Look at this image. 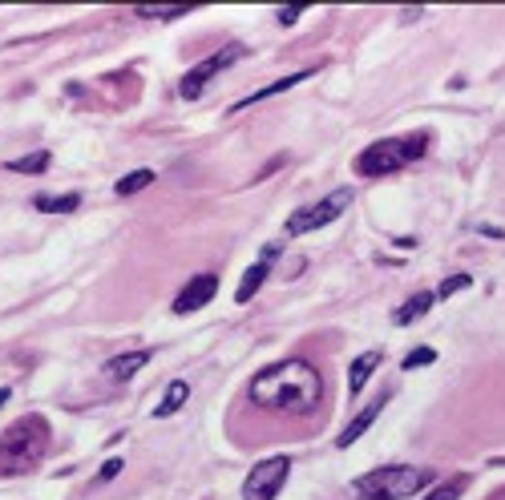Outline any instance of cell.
<instances>
[{
  "label": "cell",
  "instance_id": "obj_4",
  "mask_svg": "<svg viewBox=\"0 0 505 500\" xmlns=\"http://www.w3.org/2000/svg\"><path fill=\"white\" fill-rule=\"evenodd\" d=\"M424 150H429V134L385 137V142H372L368 150H360L356 173H360V178H385V173H396V170H404L408 162L424 158Z\"/></svg>",
  "mask_w": 505,
  "mask_h": 500
},
{
  "label": "cell",
  "instance_id": "obj_7",
  "mask_svg": "<svg viewBox=\"0 0 505 500\" xmlns=\"http://www.w3.org/2000/svg\"><path fill=\"white\" fill-rule=\"evenodd\" d=\"M243 57H247V49L243 45H227L222 49V53H211L206 57V61H198L190 69V73L183 77V85H178V93H183L186 101H194V97H202V89H206V85L214 81V77L222 73V69H230V65L235 61H243Z\"/></svg>",
  "mask_w": 505,
  "mask_h": 500
},
{
  "label": "cell",
  "instance_id": "obj_27",
  "mask_svg": "<svg viewBox=\"0 0 505 500\" xmlns=\"http://www.w3.org/2000/svg\"><path fill=\"white\" fill-rule=\"evenodd\" d=\"M9 400H12V391H9V388H0V408H4Z\"/></svg>",
  "mask_w": 505,
  "mask_h": 500
},
{
  "label": "cell",
  "instance_id": "obj_18",
  "mask_svg": "<svg viewBox=\"0 0 505 500\" xmlns=\"http://www.w3.org/2000/svg\"><path fill=\"white\" fill-rule=\"evenodd\" d=\"M146 186H154V170H134V173H126L118 186H113V194H121V198H129V194H138V190H146Z\"/></svg>",
  "mask_w": 505,
  "mask_h": 500
},
{
  "label": "cell",
  "instance_id": "obj_11",
  "mask_svg": "<svg viewBox=\"0 0 505 500\" xmlns=\"http://www.w3.org/2000/svg\"><path fill=\"white\" fill-rule=\"evenodd\" d=\"M388 400H392V391H385V396H380V400H372V404H368V408L360 412V416L352 419L348 427H344L340 436H336V448H352V444H356V440L364 436L368 427L377 424V416H380V412H385V404H388Z\"/></svg>",
  "mask_w": 505,
  "mask_h": 500
},
{
  "label": "cell",
  "instance_id": "obj_22",
  "mask_svg": "<svg viewBox=\"0 0 505 500\" xmlns=\"http://www.w3.org/2000/svg\"><path fill=\"white\" fill-rule=\"evenodd\" d=\"M465 287H473V279H469V274H453V279H445L441 287H437V299H449V295L465 291Z\"/></svg>",
  "mask_w": 505,
  "mask_h": 500
},
{
  "label": "cell",
  "instance_id": "obj_14",
  "mask_svg": "<svg viewBox=\"0 0 505 500\" xmlns=\"http://www.w3.org/2000/svg\"><path fill=\"white\" fill-rule=\"evenodd\" d=\"M380 367V351H364L356 355V364L348 367V396H360L364 391V383L372 380V372Z\"/></svg>",
  "mask_w": 505,
  "mask_h": 500
},
{
  "label": "cell",
  "instance_id": "obj_9",
  "mask_svg": "<svg viewBox=\"0 0 505 500\" xmlns=\"http://www.w3.org/2000/svg\"><path fill=\"white\" fill-rule=\"evenodd\" d=\"M320 69H299V73H287V77H279V81H271V85H263V89H255L251 97H239L235 105H230V113H239V110H247V105H259V101H267V97H279V93H287V89H295L299 81H307V77H315Z\"/></svg>",
  "mask_w": 505,
  "mask_h": 500
},
{
  "label": "cell",
  "instance_id": "obj_2",
  "mask_svg": "<svg viewBox=\"0 0 505 500\" xmlns=\"http://www.w3.org/2000/svg\"><path fill=\"white\" fill-rule=\"evenodd\" d=\"M49 448V424L41 416H25L0 436V476H28Z\"/></svg>",
  "mask_w": 505,
  "mask_h": 500
},
{
  "label": "cell",
  "instance_id": "obj_6",
  "mask_svg": "<svg viewBox=\"0 0 505 500\" xmlns=\"http://www.w3.org/2000/svg\"><path fill=\"white\" fill-rule=\"evenodd\" d=\"M287 473H291V456H267L243 481V500H276L279 488L287 484Z\"/></svg>",
  "mask_w": 505,
  "mask_h": 500
},
{
  "label": "cell",
  "instance_id": "obj_19",
  "mask_svg": "<svg viewBox=\"0 0 505 500\" xmlns=\"http://www.w3.org/2000/svg\"><path fill=\"white\" fill-rule=\"evenodd\" d=\"M465 484H469V476H453V481H445V484H432L421 500H457L461 492H465Z\"/></svg>",
  "mask_w": 505,
  "mask_h": 500
},
{
  "label": "cell",
  "instance_id": "obj_17",
  "mask_svg": "<svg viewBox=\"0 0 505 500\" xmlns=\"http://www.w3.org/2000/svg\"><path fill=\"white\" fill-rule=\"evenodd\" d=\"M49 162H53V154H49V150H37V154H25V158H17V162H9V170L12 173H45Z\"/></svg>",
  "mask_w": 505,
  "mask_h": 500
},
{
  "label": "cell",
  "instance_id": "obj_13",
  "mask_svg": "<svg viewBox=\"0 0 505 500\" xmlns=\"http://www.w3.org/2000/svg\"><path fill=\"white\" fill-rule=\"evenodd\" d=\"M150 355H154V351H126V355H113L110 364H105V375H110V380H129V375H138L142 367L150 364Z\"/></svg>",
  "mask_w": 505,
  "mask_h": 500
},
{
  "label": "cell",
  "instance_id": "obj_1",
  "mask_svg": "<svg viewBox=\"0 0 505 500\" xmlns=\"http://www.w3.org/2000/svg\"><path fill=\"white\" fill-rule=\"evenodd\" d=\"M247 400L267 412L307 416V412H315L323 400V375L315 372L307 359H279V364L263 367V372L247 383Z\"/></svg>",
  "mask_w": 505,
  "mask_h": 500
},
{
  "label": "cell",
  "instance_id": "obj_21",
  "mask_svg": "<svg viewBox=\"0 0 505 500\" xmlns=\"http://www.w3.org/2000/svg\"><path fill=\"white\" fill-rule=\"evenodd\" d=\"M429 364H437V351L432 347H416V351H408L404 355V372H416V367H429Z\"/></svg>",
  "mask_w": 505,
  "mask_h": 500
},
{
  "label": "cell",
  "instance_id": "obj_3",
  "mask_svg": "<svg viewBox=\"0 0 505 500\" xmlns=\"http://www.w3.org/2000/svg\"><path fill=\"white\" fill-rule=\"evenodd\" d=\"M432 484L429 468H416V464H388V468H372L364 473L352 492L360 500H404V496H416L421 488Z\"/></svg>",
  "mask_w": 505,
  "mask_h": 500
},
{
  "label": "cell",
  "instance_id": "obj_24",
  "mask_svg": "<svg viewBox=\"0 0 505 500\" xmlns=\"http://www.w3.org/2000/svg\"><path fill=\"white\" fill-rule=\"evenodd\" d=\"M299 12H303V9L295 4V9H279L276 17H279V25H295V20H299Z\"/></svg>",
  "mask_w": 505,
  "mask_h": 500
},
{
  "label": "cell",
  "instance_id": "obj_8",
  "mask_svg": "<svg viewBox=\"0 0 505 500\" xmlns=\"http://www.w3.org/2000/svg\"><path fill=\"white\" fill-rule=\"evenodd\" d=\"M219 295V279L214 274H198V279H190L178 291V299H175V315H190V311H202L206 303Z\"/></svg>",
  "mask_w": 505,
  "mask_h": 500
},
{
  "label": "cell",
  "instance_id": "obj_16",
  "mask_svg": "<svg viewBox=\"0 0 505 500\" xmlns=\"http://www.w3.org/2000/svg\"><path fill=\"white\" fill-rule=\"evenodd\" d=\"M33 206H37L41 214H74V210L82 206V194H37Z\"/></svg>",
  "mask_w": 505,
  "mask_h": 500
},
{
  "label": "cell",
  "instance_id": "obj_23",
  "mask_svg": "<svg viewBox=\"0 0 505 500\" xmlns=\"http://www.w3.org/2000/svg\"><path fill=\"white\" fill-rule=\"evenodd\" d=\"M121 473V456H113V460H105L101 464V473H97V484H110L113 476Z\"/></svg>",
  "mask_w": 505,
  "mask_h": 500
},
{
  "label": "cell",
  "instance_id": "obj_10",
  "mask_svg": "<svg viewBox=\"0 0 505 500\" xmlns=\"http://www.w3.org/2000/svg\"><path fill=\"white\" fill-rule=\"evenodd\" d=\"M276 255H279V246H267L263 255H259V263L251 266L247 274H243V282H239V291H235V303H251L255 299V291L267 282V274H271V266H276Z\"/></svg>",
  "mask_w": 505,
  "mask_h": 500
},
{
  "label": "cell",
  "instance_id": "obj_25",
  "mask_svg": "<svg viewBox=\"0 0 505 500\" xmlns=\"http://www.w3.org/2000/svg\"><path fill=\"white\" fill-rule=\"evenodd\" d=\"M421 12H424V9H404L400 20H404V25H408V20H421Z\"/></svg>",
  "mask_w": 505,
  "mask_h": 500
},
{
  "label": "cell",
  "instance_id": "obj_5",
  "mask_svg": "<svg viewBox=\"0 0 505 500\" xmlns=\"http://www.w3.org/2000/svg\"><path fill=\"white\" fill-rule=\"evenodd\" d=\"M352 206V190H331V194H323L320 202H307V206H299L287 219V235H307V230H320V227H328V222H336L344 214V210Z\"/></svg>",
  "mask_w": 505,
  "mask_h": 500
},
{
  "label": "cell",
  "instance_id": "obj_26",
  "mask_svg": "<svg viewBox=\"0 0 505 500\" xmlns=\"http://www.w3.org/2000/svg\"><path fill=\"white\" fill-rule=\"evenodd\" d=\"M481 235H489V238H505V230L501 227H478Z\"/></svg>",
  "mask_w": 505,
  "mask_h": 500
},
{
  "label": "cell",
  "instance_id": "obj_20",
  "mask_svg": "<svg viewBox=\"0 0 505 500\" xmlns=\"http://www.w3.org/2000/svg\"><path fill=\"white\" fill-rule=\"evenodd\" d=\"M186 4H175V9H170V4H142L138 9V17L142 20H178V17H186Z\"/></svg>",
  "mask_w": 505,
  "mask_h": 500
},
{
  "label": "cell",
  "instance_id": "obj_12",
  "mask_svg": "<svg viewBox=\"0 0 505 500\" xmlns=\"http://www.w3.org/2000/svg\"><path fill=\"white\" fill-rule=\"evenodd\" d=\"M432 303H437V295H432V291H416L413 299H404L400 307L392 311V323H396V327H408V323H416V319L429 315Z\"/></svg>",
  "mask_w": 505,
  "mask_h": 500
},
{
  "label": "cell",
  "instance_id": "obj_15",
  "mask_svg": "<svg viewBox=\"0 0 505 500\" xmlns=\"http://www.w3.org/2000/svg\"><path fill=\"white\" fill-rule=\"evenodd\" d=\"M186 400H190V383H186V380H170V383H166V391H162V400H158V408H154V416L158 419L175 416Z\"/></svg>",
  "mask_w": 505,
  "mask_h": 500
}]
</instances>
